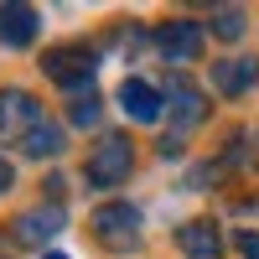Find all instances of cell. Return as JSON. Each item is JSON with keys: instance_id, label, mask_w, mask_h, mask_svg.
<instances>
[{"instance_id": "cell-11", "label": "cell", "mask_w": 259, "mask_h": 259, "mask_svg": "<svg viewBox=\"0 0 259 259\" xmlns=\"http://www.w3.org/2000/svg\"><path fill=\"white\" fill-rule=\"evenodd\" d=\"M36 11L31 6H21V0H6V6H0V41H6V47H31L36 41Z\"/></svg>"}, {"instance_id": "cell-14", "label": "cell", "mask_w": 259, "mask_h": 259, "mask_svg": "<svg viewBox=\"0 0 259 259\" xmlns=\"http://www.w3.org/2000/svg\"><path fill=\"white\" fill-rule=\"evenodd\" d=\"M99 114H104V109H99V94H94V89H89V94L78 89V94L68 99V119H73L78 130H94V124H99Z\"/></svg>"}, {"instance_id": "cell-12", "label": "cell", "mask_w": 259, "mask_h": 259, "mask_svg": "<svg viewBox=\"0 0 259 259\" xmlns=\"http://www.w3.org/2000/svg\"><path fill=\"white\" fill-rule=\"evenodd\" d=\"M21 156H31V161H47V156H62V130L41 119V124L31 130V135L21 140Z\"/></svg>"}, {"instance_id": "cell-3", "label": "cell", "mask_w": 259, "mask_h": 259, "mask_svg": "<svg viewBox=\"0 0 259 259\" xmlns=\"http://www.w3.org/2000/svg\"><path fill=\"white\" fill-rule=\"evenodd\" d=\"M89 228H94V239L104 249H135L140 244V212L130 207V202H104Z\"/></svg>"}, {"instance_id": "cell-17", "label": "cell", "mask_w": 259, "mask_h": 259, "mask_svg": "<svg viewBox=\"0 0 259 259\" xmlns=\"http://www.w3.org/2000/svg\"><path fill=\"white\" fill-rule=\"evenodd\" d=\"M41 259H68V254H57V249H52V254H41Z\"/></svg>"}, {"instance_id": "cell-8", "label": "cell", "mask_w": 259, "mask_h": 259, "mask_svg": "<svg viewBox=\"0 0 259 259\" xmlns=\"http://www.w3.org/2000/svg\"><path fill=\"white\" fill-rule=\"evenodd\" d=\"M119 109L135 119V124H156L161 109H166V94L150 89L145 78H124V83H119Z\"/></svg>"}, {"instance_id": "cell-10", "label": "cell", "mask_w": 259, "mask_h": 259, "mask_svg": "<svg viewBox=\"0 0 259 259\" xmlns=\"http://www.w3.org/2000/svg\"><path fill=\"white\" fill-rule=\"evenodd\" d=\"M254 78H259V62L254 57H223V62H212V89H218L223 99L249 94Z\"/></svg>"}, {"instance_id": "cell-4", "label": "cell", "mask_w": 259, "mask_h": 259, "mask_svg": "<svg viewBox=\"0 0 259 259\" xmlns=\"http://www.w3.org/2000/svg\"><path fill=\"white\" fill-rule=\"evenodd\" d=\"M41 124V104L26 89H0V140H26Z\"/></svg>"}, {"instance_id": "cell-6", "label": "cell", "mask_w": 259, "mask_h": 259, "mask_svg": "<svg viewBox=\"0 0 259 259\" xmlns=\"http://www.w3.org/2000/svg\"><path fill=\"white\" fill-rule=\"evenodd\" d=\"M156 47L166 62H197L202 57V26L197 21H166L156 31Z\"/></svg>"}, {"instance_id": "cell-5", "label": "cell", "mask_w": 259, "mask_h": 259, "mask_svg": "<svg viewBox=\"0 0 259 259\" xmlns=\"http://www.w3.org/2000/svg\"><path fill=\"white\" fill-rule=\"evenodd\" d=\"M62 233V207L52 202V207H31V212H21V218L11 223V239L16 244H26V249H41L47 254V244Z\"/></svg>"}, {"instance_id": "cell-1", "label": "cell", "mask_w": 259, "mask_h": 259, "mask_svg": "<svg viewBox=\"0 0 259 259\" xmlns=\"http://www.w3.org/2000/svg\"><path fill=\"white\" fill-rule=\"evenodd\" d=\"M94 68H99V57H94V47H83V41H68V47H52L47 57H41V73H47L52 83H62V89H83L89 83L94 89Z\"/></svg>"}, {"instance_id": "cell-9", "label": "cell", "mask_w": 259, "mask_h": 259, "mask_svg": "<svg viewBox=\"0 0 259 259\" xmlns=\"http://www.w3.org/2000/svg\"><path fill=\"white\" fill-rule=\"evenodd\" d=\"M177 244H182L187 259H223V233H218V223H212V218L182 223V228H177Z\"/></svg>"}, {"instance_id": "cell-16", "label": "cell", "mask_w": 259, "mask_h": 259, "mask_svg": "<svg viewBox=\"0 0 259 259\" xmlns=\"http://www.w3.org/2000/svg\"><path fill=\"white\" fill-rule=\"evenodd\" d=\"M11 182H16V171H11V161L0 156V192H11Z\"/></svg>"}, {"instance_id": "cell-7", "label": "cell", "mask_w": 259, "mask_h": 259, "mask_svg": "<svg viewBox=\"0 0 259 259\" xmlns=\"http://www.w3.org/2000/svg\"><path fill=\"white\" fill-rule=\"evenodd\" d=\"M166 109H171V124H177V130H192V124L207 119V99H202L197 83L171 78V83H166Z\"/></svg>"}, {"instance_id": "cell-15", "label": "cell", "mask_w": 259, "mask_h": 259, "mask_svg": "<svg viewBox=\"0 0 259 259\" xmlns=\"http://www.w3.org/2000/svg\"><path fill=\"white\" fill-rule=\"evenodd\" d=\"M239 254H244V259H259V233H254V228L239 233Z\"/></svg>"}, {"instance_id": "cell-2", "label": "cell", "mask_w": 259, "mask_h": 259, "mask_svg": "<svg viewBox=\"0 0 259 259\" xmlns=\"http://www.w3.org/2000/svg\"><path fill=\"white\" fill-rule=\"evenodd\" d=\"M135 166V150H130L124 135H104L94 150H89V187H119Z\"/></svg>"}, {"instance_id": "cell-13", "label": "cell", "mask_w": 259, "mask_h": 259, "mask_svg": "<svg viewBox=\"0 0 259 259\" xmlns=\"http://www.w3.org/2000/svg\"><path fill=\"white\" fill-rule=\"evenodd\" d=\"M244 26H249L244 6H218V11H212V36H223V41H239V36H244Z\"/></svg>"}]
</instances>
